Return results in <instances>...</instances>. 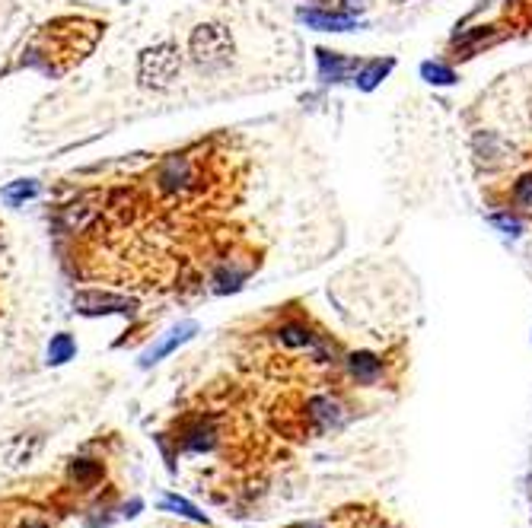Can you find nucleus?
Here are the masks:
<instances>
[{
	"instance_id": "nucleus-1",
	"label": "nucleus",
	"mask_w": 532,
	"mask_h": 528,
	"mask_svg": "<svg viewBox=\"0 0 532 528\" xmlns=\"http://www.w3.org/2000/svg\"><path fill=\"white\" fill-rule=\"evenodd\" d=\"M182 70V52L175 42H157L137 54V84L144 90H169Z\"/></svg>"
},
{
	"instance_id": "nucleus-2",
	"label": "nucleus",
	"mask_w": 532,
	"mask_h": 528,
	"mask_svg": "<svg viewBox=\"0 0 532 528\" xmlns=\"http://www.w3.org/2000/svg\"><path fill=\"white\" fill-rule=\"evenodd\" d=\"M189 58L205 70H221L233 58V36L221 23H198L189 32Z\"/></svg>"
},
{
	"instance_id": "nucleus-3",
	"label": "nucleus",
	"mask_w": 532,
	"mask_h": 528,
	"mask_svg": "<svg viewBox=\"0 0 532 528\" xmlns=\"http://www.w3.org/2000/svg\"><path fill=\"white\" fill-rule=\"evenodd\" d=\"M157 188L169 197H182L191 188H198V166L189 153H169L157 166Z\"/></svg>"
},
{
	"instance_id": "nucleus-4",
	"label": "nucleus",
	"mask_w": 532,
	"mask_h": 528,
	"mask_svg": "<svg viewBox=\"0 0 532 528\" xmlns=\"http://www.w3.org/2000/svg\"><path fill=\"white\" fill-rule=\"evenodd\" d=\"M74 309L80 316H134L137 312V300L118 293H106V290H80L74 293Z\"/></svg>"
},
{
	"instance_id": "nucleus-5",
	"label": "nucleus",
	"mask_w": 532,
	"mask_h": 528,
	"mask_svg": "<svg viewBox=\"0 0 532 528\" xmlns=\"http://www.w3.org/2000/svg\"><path fill=\"white\" fill-rule=\"evenodd\" d=\"M297 20L316 32H351L360 26L358 13H351V10H326V7L297 10Z\"/></svg>"
},
{
	"instance_id": "nucleus-6",
	"label": "nucleus",
	"mask_w": 532,
	"mask_h": 528,
	"mask_svg": "<svg viewBox=\"0 0 532 528\" xmlns=\"http://www.w3.org/2000/svg\"><path fill=\"white\" fill-rule=\"evenodd\" d=\"M274 338L281 340L284 348H290V350H310V354H316V356H326L328 354V344L319 338V334L312 332L310 324H303V322H287V324H281L278 332H274Z\"/></svg>"
},
{
	"instance_id": "nucleus-7",
	"label": "nucleus",
	"mask_w": 532,
	"mask_h": 528,
	"mask_svg": "<svg viewBox=\"0 0 532 528\" xmlns=\"http://www.w3.org/2000/svg\"><path fill=\"white\" fill-rule=\"evenodd\" d=\"M316 64H319V80L322 84H342L351 74L358 76L360 60L348 58V54L328 52V48H316Z\"/></svg>"
},
{
	"instance_id": "nucleus-8",
	"label": "nucleus",
	"mask_w": 532,
	"mask_h": 528,
	"mask_svg": "<svg viewBox=\"0 0 532 528\" xmlns=\"http://www.w3.org/2000/svg\"><path fill=\"white\" fill-rule=\"evenodd\" d=\"M198 334V324L195 322H182L175 324L173 332H166V338H160L153 348H147L144 354H141V366H153V363H160L163 356H169L173 350H179L185 344V340H191Z\"/></svg>"
},
{
	"instance_id": "nucleus-9",
	"label": "nucleus",
	"mask_w": 532,
	"mask_h": 528,
	"mask_svg": "<svg viewBox=\"0 0 532 528\" xmlns=\"http://www.w3.org/2000/svg\"><path fill=\"white\" fill-rule=\"evenodd\" d=\"M306 411H310V417L316 420V427H319V430H332V427H342V420H344L342 404H338L335 398H328V395H316V398H310Z\"/></svg>"
},
{
	"instance_id": "nucleus-10",
	"label": "nucleus",
	"mask_w": 532,
	"mask_h": 528,
	"mask_svg": "<svg viewBox=\"0 0 532 528\" xmlns=\"http://www.w3.org/2000/svg\"><path fill=\"white\" fill-rule=\"evenodd\" d=\"M348 372L358 379L360 385H373V382H380L383 376V360L376 354H370V350H358V354L348 356Z\"/></svg>"
},
{
	"instance_id": "nucleus-11",
	"label": "nucleus",
	"mask_w": 532,
	"mask_h": 528,
	"mask_svg": "<svg viewBox=\"0 0 532 528\" xmlns=\"http://www.w3.org/2000/svg\"><path fill=\"white\" fill-rule=\"evenodd\" d=\"M392 68H396V58H373V60H364L360 64V70H358V90H364V92H370V90H376V86L386 80L389 74H392Z\"/></svg>"
},
{
	"instance_id": "nucleus-12",
	"label": "nucleus",
	"mask_w": 532,
	"mask_h": 528,
	"mask_svg": "<svg viewBox=\"0 0 532 528\" xmlns=\"http://www.w3.org/2000/svg\"><path fill=\"white\" fill-rule=\"evenodd\" d=\"M96 213H100V207H93L90 197H80V201H70L61 211V223L68 233H77V229H84Z\"/></svg>"
},
{
	"instance_id": "nucleus-13",
	"label": "nucleus",
	"mask_w": 532,
	"mask_h": 528,
	"mask_svg": "<svg viewBox=\"0 0 532 528\" xmlns=\"http://www.w3.org/2000/svg\"><path fill=\"white\" fill-rule=\"evenodd\" d=\"M246 274H249V271H239L236 264L223 261L221 268L214 271L211 284H214V290H217V293H236V290H239V287L246 284Z\"/></svg>"
},
{
	"instance_id": "nucleus-14",
	"label": "nucleus",
	"mask_w": 532,
	"mask_h": 528,
	"mask_svg": "<svg viewBox=\"0 0 532 528\" xmlns=\"http://www.w3.org/2000/svg\"><path fill=\"white\" fill-rule=\"evenodd\" d=\"M160 509H166V513H175V516H182V519H191V522H201V525H207V516L201 513L198 506H191L189 500L175 497V493H166V497L160 500Z\"/></svg>"
},
{
	"instance_id": "nucleus-15",
	"label": "nucleus",
	"mask_w": 532,
	"mask_h": 528,
	"mask_svg": "<svg viewBox=\"0 0 532 528\" xmlns=\"http://www.w3.org/2000/svg\"><path fill=\"white\" fill-rule=\"evenodd\" d=\"M77 356V340L70 338V334H54L52 344H48V363L52 366H64L68 360H74Z\"/></svg>"
},
{
	"instance_id": "nucleus-16",
	"label": "nucleus",
	"mask_w": 532,
	"mask_h": 528,
	"mask_svg": "<svg viewBox=\"0 0 532 528\" xmlns=\"http://www.w3.org/2000/svg\"><path fill=\"white\" fill-rule=\"evenodd\" d=\"M36 195H38V181H36V179L10 181L7 188H4V201H7L10 207L26 204V201H32V197H36Z\"/></svg>"
},
{
	"instance_id": "nucleus-17",
	"label": "nucleus",
	"mask_w": 532,
	"mask_h": 528,
	"mask_svg": "<svg viewBox=\"0 0 532 528\" xmlns=\"http://www.w3.org/2000/svg\"><path fill=\"white\" fill-rule=\"evenodd\" d=\"M102 477V465L93 459H74L70 461V481H77L80 487H90Z\"/></svg>"
},
{
	"instance_id": "nucleus-18",
	"label": "nucleus",
	"mask_w": 532,
	"mask_h": 528,
	"mask_svg": "<svg viewBox=\"0 0 532 528\" xmlns=\"http://www.w3.org/2000/svg\"><path fill=\"white\" fill-rule=\"evenodd\" d=\"M421 76H424L431 86H453L459 80L456 70L440 64V60H424V64H421Z\"/></svg>"
},
{
	"instance_id": "nucleus-19",
	"label": "nucleus",
	"mask_w": 532,
	"mask_h": 528,
	"mask_svg": "<svg viewBox=\"0 0 532 528\" xmlns=\"http://www.w3.org/2000/svg\"><path fill=\"white\" fill-rule=\"evenodd\" d=\"M214 445V427L211 423H201V427H195V430H189V436H185V449H191V452H205V449H211Z\"/></svg>"
},
{
	"instance_id": "nucleus-20",
	"label": "nucleus",
	"mask_w": 532,
	"mask_h": 528,
	"mask_svg": "<svg viewBox=\"0 0 532 528\" xmlns=\"http://www.w3.org/2000/svg\"><path fill=\"white\" fill-rule=\"evenodd\" d=\"M513 204H517L520 211L532 213V172L517 179V185H513Z\"/></svg>"
},
{
	"instance_id": "nucleus-21",
	"label": "nucleus",
	"mask_w": 532,
	"mask_h": 528,
	"mask_svg": "<svg viewBox=\"0 0 532 528\" xmlns=\"http://www.w3.org/2000/svg\"><path fill=\"white\" fill-rule=\"evenodd\" d=\"M491 227H497L501 233H507V236L523 233V223H520L517 213H495V217H491Z\"/></svg>"
}]
</instances>
